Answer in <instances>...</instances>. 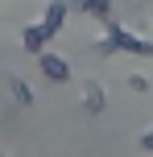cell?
I'll return each instance as SVG.
<instances>
[{
	"label": "cell",
	"instance_id": "obj_3",
	"mask_svg": "<svg viewBox=\"0 0 153 157\" xmlns=\"http://www.w3.org/2000/svg\"><path fill=\"white\" fill-rule=\"evenodd\" d=\"M87 108H91V112H99V108H104V91H99L95 83L87 87Z\"/></svg>",
	"mask_w": 153,
	"mask_h": 157
},
{
	"label": "cell",
	"instance_id": "obj_4",
	"mask_svg": "<svg viewBox=\"0 0 153 157\" xmlns=\"http://www.w3.org/2000/svg\"><path fill=\"white\" fill-rule=\"evenodd\" d=\"M141 145H145V149H153V132H145V136H141Z\"/></svg>",
	"mask_w": 153,
	"mask_h": 157
},
{
	"label": "cell",
	"instance_id": "obj_1",
	"mask_svg": "<svg viewBox=\"0 0 153 157\" xmlns=\"http://www.w3.org/2000/svg\"><path fill=\"white\" fill-rule=\"evenodd\" d=\"M41 71H46L50 78H71V66H66L62 58H54V54H46V58H41Z\"/></svg>",
	"mask_w": 153,
	"mask_h": 157
},
{
	"label": "cell",
	"instance_id": "obj_2",
	"mask_svg": "<svg viewBox=\"0 0 153 157\" xmlns=\"http://www.w3.org/2000/svg\"><path fill=\"white\" fill-rule=\"evenodd\" d=\"M62 13H66L62 4H50V13H46V17H50V21H46V33H54L58 25H62Z\"/></svg>",
	"mask_w": 153,
	"mask_h": 157
}]
</instances>
